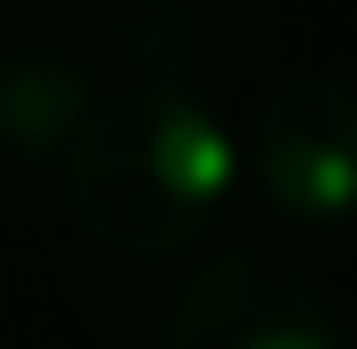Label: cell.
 Returning <instances> with one entry per match:
<instances>
[{
    "label": "cell",
    "mask_w": 357,
    "mask_h": 349,
    "mask_svg": "<svg viewBox=\"0 0 357 349\" xmlns=\"http://www.w3.org/2000/svg\"><path fill=\"white\" fill-rule=\"evenodd\" d=\"M241 183V142L208 108V91L150 75V84L100 91L67 150V208L75 233L108 258L158 266L216 233Z\"/></svg>",
    "instance_id": "obj_1"
},
{
    "label": "cell",
    "mask_w": 357,
    "mask_h": 349,
    "mask_svg": "<svg viewBox=\"0 0 357 349\" xmlns=\"http://www.w3.org/2000/svg\"><path fill=\"white\" fill-rule=\"evenodd\" d=\"M167 349H341V316L316 266L274 242H241L175 291Z\"/></svg>",
    "instance_id": "obj_2"
},
{
    "label": "cell",
    "mask_w": 357,
    "mask_h": 349,
    "mask_svg": "<svg viewBox=\"0 0 357 349\" xmlns=\"http://www.w3.org/2000/svg\"><path fill=\"white\" fill-rule=\"evenodd\" d=\"M250 174L266 208L299 233H341L357 225V91L341 75H291L266 91Z\"/></svg>",
    "instance_id": "obj_3"
},
{
    "label": "cell",
    "mask_w": 357,
    "mask_h": 349,
    "mask_svg": "<svg viewBox=\"0 0 357 349\" xmlns=\"http://www.w3.org/2000/svg\"><path fill=\"white\" fill-rule=\"evenodd\" d=\"M91 100H100V75L84 59L50 50V42H17L0 59V158H17V167H67Z\"/></svg>",
    "instance_id": "obj_4"
},
{
    "label": "cell",
    "mask_w": 357,
    "mask_h": 349,
    "mask_svg": "<svg viewBox=\"0 0 357 349\" xmlns=\"http://www.w3.org/2000/svg\"><path fill=\"white\" fill-rule=\"evenodd\" d=\"M108 8H158V0H108Z\"/></svg>",
    "instance_id": "obj_5"
}]
</instances>
